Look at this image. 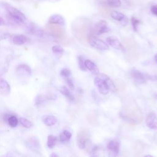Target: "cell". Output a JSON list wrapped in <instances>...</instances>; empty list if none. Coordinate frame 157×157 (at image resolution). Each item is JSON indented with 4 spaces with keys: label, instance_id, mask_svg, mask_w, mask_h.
I'll use <instances>...</instances> for the list:
<instances>
[{
    "label": "cell",
    "instance_id": "32",
    "mask_svg": "<svg viewBox=\"0 0 157 157\" xmlns=\"http://www.w3.org/2000/svg\"><path fill=\"white\" fill-rule=\"evenodd\" d=\"M52 51L55 53H62L64 52V49L60 45H54L52 47Z\"/></svg>",
    "mask_w": 157,
    "mask_h": 157
},
{
    "label": "cell",
    "instance_id": "25",
    "mask_svg": "<svg viewBox=\"0 0 157 157\" xmlns=\"http://www.w3.org/2000/svg\"><path fill=\"white\" fill-rule=\"evenodd\" d=\"M57 138L53 135H49L47 137V146L50 148H53L56 142Z\"/></svg>",
    "mask_w": 157,
    "mask_h": 157
},
{
    "label": "cell",
    "instance_id": "36",
    "mask_svg": "<svg viewBox=\"0 0 157 157\" xmlns=\"http://www.w3.org/2000/svg\"><path fill=\"white\" fill-rule=\"evenodd\" d=\"M147 78L152 80V81H157V75H147Z\"/></svg>",
    "mask_w": 157,
    "mask_h": 157
},
{
    "label": "cell",
    "instance_id": "23",
    "mask_svg": "<svg viewBox=\"0 0 157 157\" xmlns=\"http://www.w3.org/2000/svg\"><path fill=\"white\" fill-rule=\"evenodd\" d=\"M71 136H72V134L71 132H69L67 130H64L59 135V140L61 142H67L70 140Z\"/></svg>",
    "mask_w": 157,
    "mask_h": 157
},
{
    "label": "cell",
    "instance_id": "11",
    "mask_svg": "<svg viewBox=\"0 0 157 157\" xmlns=\"http://www.w3.org/2000/svg\"><path fill=\"white\" fill-rule=\"evenodd\" d=\"M16 71L17 74H20V75H25V76H29L31 74V67L26 64H20L17 67Z\"/></svg>",
    "mask_w": 157,
    "mask_h": 157
},
{
    "label": "cell",
    "instance_id": "21",
    "mask_svg": "<svg viewBox=\"0 0 157 157\" xmlns=\"http://www.w3.org/2000/svg\"><path fill=\"white\" fill-rule=\"evenodd\" d=\"M60 92L66 97L67 99H68L69 101H74V95L71 93L69 90L66 86H63L60 90Z\"/></svg>",
    "mask_w": 157,
    "mask_h": 157
},
{
    "label": "cell",
    "instance_id": "34",
    "mask_svg": "<svg viewBox=\"0 0 157 157\" xmlns=\"http://www.w3.org/2000/svg\"><path fill=\"white\" fill-rule=\"evenodd\" d=\"M66 82H67V84H68L69 88H70L71 89L73 90V89L74 88V83H73L72 79L70 78H69V77H66Z\"/></svg>",
    "mask_w": 157,
    "mask_h": 157
},
{
    "label": "cell",
    "instance_id": "22",
    "mask_svg": "<svg viewBox=\"0 0 157 157\" xmlns=\"http://www.w3.org/2000/svg\"><path fill=\"white\" fill-rule=\"evenodd\" d=\"M110 16L113 19L119 21H121L126 18V17L123 13L117 10H112L110 12Z\"/></svg>",
    "mask_w": 157,
    "mask_h": 157
},
{
    "label": "cell",
    "instance_id": "1",
    "mask_svg": "<svg viewBox=\"0 0 157 157\" xmlns=\"http://www.w3.org/2000/svg\"><path fill=\"white\" fill-rule=\"evenodd\" d=\"M0 5L8 12L9 17L18 23H25L27 18L26 16L19 10L13 7L6 2H0Z\"/></svg>",
    "mask_w": 157,
    "mask_h": 157
},
{
    "label": "cell",
    "instance_id": "13",
    "mask_svg": "<svg viewBox=\"0 0 157 157\" xmlns=\"http://www.w3.org/2000/svg\"><path fill=\"white\" fill-rule=\"evenodd\" d=\"M48 23L50 24H56L60 26H64L65 25V20L63 16L59 14H54L49 18Z\"/></svg>",
    "mask_w": 157,
    "mask_h": 157
},
{
    "label": "cell",
    "instance_id": "38",
    "mask_svg": "<svg viewBox=\"0 0 157 157\" xmlns=\"http://www.w3.org/2000/svg\"><path fill=\"white\" fill-rule=\"evenodd\" d=\"M5 24V22L4 21V20L2 19V17H0V26H2V25H4Z\"/></svg>",
    "mask_w": 157,
    "mask_h": 157
},
{
    "label": "cell",
    "instance_id": "19",
    "mask_svg": "<svg viewBox=\"0 0 157 157\" xmlns=\"http://www.w3.org/2000/svg\"><path fill=\"white\" fill-rule=\"evenodd\" d=\"M43 121L45 125L50 126L54 125L56 123L57 119L55 116L53 115H45L44 117Z\"/></svg>",
    "mask_w": 157,
    "mask_h": 157
},
{
    "label": "cell",
    "instance_id": "16",
    "mask_svg": "<svg viewBox=\"0 0 157 157\" xmlns=\"http://www.w3.org/2000/svg\"><path fill=\"white\" fill-rule=\"evenodd\" d=\"M85 64L86 69H88L89 71H90L93 74H99V69H98V67L91 61H90L89 59L85 60Z\"/></svg>",
    "mask_w": 157,
    "mask_h": 157
},
{
    "label": "cell",
    "instance_id": "27",
    "mask_svg": "<svg viewBox=\"0 0 157 157\" xmlns=\"http://www.w3.org/2000/svg\"><path fill=\"white\" fill-rule=\"evenodd\" d=\"M47 96H43L42 94H38L34 99V103L36 105H39L42 104H43L45 101L47 99Z\"/></svg>",
    "mask_w": 157,
    "mask_h": 157
},
{
    "label": "cell",
    "instance_id": "35",
    "mask_svg": "<svg viewBox=\"0 0 157 157\" xmlns=\"http://www.w3.org/2000/svg\"><path fill=\"white\" fill-rule=\"evenodd\" d=\"M150 10H151V12L154 15H155L156 17H157V4H155V5H153L150 8Z\"/></svg>",
    "mask_w": 157,
    "mask_h": 157
},
{
    "label": "cell",
    "instance_id": "39",
    "mask_svg": "<svg viewBox=\"0 0 157 157\" xmlns=\"http://www.w3.org/2000/svg\"><path fill=\"white\" fill-rule=\"evenodd\" d=\"M154 58H155V60L156 63H157V53L155 54V56H154Z\"/></svg>",
    "mask_w": 157,
    "mask_h": 157
},
{
    "label": "cell",
    "instance_id": "28",
    "mask_svg": "<svg viewBox=\"0 0 157 157\" xmlns=\"http://www.w3.org/2000/svg\"><path fill=\"white\" fill-rule=\"evenodd\" d=\"M115 83H116L117 88L119 91H124V90L126 89V85H125L124 82L123 80H120V79H117L115 80Z\"/></svg>",
    "mask_w": 157,
    "mask_h": 157
},
{
    "label": "cell",
    "instance_id": "20",
    "mask_svg": "<svg viewBox=\"0 0 157 157\" xmlns=\"http://www.w3.org/2000/svg\"><path fill=\"white\" fill-rule=\"evenodd\" d=\"M100 75L101 77H102L104 78V79L105 80V81L108 86L109 89L110 90H111L112 91H115L116 90V86H115V85L113 83V82L107 75H105L104 74H100Z\"/></svg>",
    "mask_w": 157,
    "mask_h": 157
},
{
    "label": "cell",
    "instance_id": "14",
    "mask_svg": "<svg viewBox=\"0 0 157 157\" xmlns=\"http://www.w3.org/2000/svg\"><path fill=\"white\" fill-rule=\"evenodd\" d=\"M131 75L132 78L139 83H143L145 82V77L144 75L138 70L132 69L131 71Z\"/></svg>",
    "mask_w": 157,
    "mask_h": 157
},
{
    "label": "cell",
    "instance_id": "26",
    "mask_svg": "<svg viewBox=\"0 0 157 157\" xmlns=\"http://www.w3.org/2000/svg\"><path fill=\"white\" fill-rule=\"evenodd\" d=\"M7 121H8V124H9V126H11L12 128L16 127L18 123L17 118L14 115H12V116L9 117L8 118Z\"/></svg>",
    "mask_w": 157,
    "mask_h": 157
},
{
    "label": "cell",
    "instance_id": "30",
    "mask_svg": "<svg viewBox=\"0 0 157 157\" xmlns=\"http://www.w3.org/2000/svg\"><path fill=\"white\" fill-rule=\"evenodd\" d=\"M131 24H132L134 31H137V26L140 23V21L138 19H137L136 18L132 17L131 18Z\"/></svg>",
    "mask_w": 157,
    "mask_h": 157
},
{
    "label": "cell",
    "instance_id": "12",
    "mask_svg": "<svg viewBox=\"0 0 157 157\" xmlns=\"http://www.w3.org/2000/svg\"><path fill=\"white\" fill-rule=\"evenodd\" d=\"M10 93V86L8 82L3 78H0V95L7 96Z\"/></svg>",
    "mask_w": 157,
    "mask_h": 157
},
{
    "label": "cell",
    "instance_id": "9",
    "mask_svg": "<svg viewBox=\"0 0 157 157\" xmlns=\"http://www.w3.org/2000/svg\"><path fill=\"white\" fill-rule=\"evenodd\" d=\"M146 124L151 129H157V117L153 113H150L146 118Z\"/></svg>",
    "mask_w": 157,
    "mask_h": 157
},
{
    "label": "cell",
    "instance_id": "3",
    "mask_svg": "<svg viewBox=\"0 0 157 157\" xmlns=\"http://www.w3.org/2000/svg\"><path fill=\"white\" fill-rule=\"evenodd\" d=\"M123 42L124 44V49L126 50L128 55L129 56V58L132 59L136 58V49L135 42L131 39L128 38H124Z\"/></svg>",
    "mask_w": 157,
    "mask_h": 157
},
{
    "label": "cell",
    "instance_id": "7",
    "mask_svg": "<svg viewBox=\"0 0 157 157\" xmlns=\"http://www.w3.org/2000/svg\"><path fill=\"white\" fill-rule=\"evenodd\" d=\"M106 41L113 48H114L117 50L125 51L124 46L120 42V40H118V39L117 37H116L115 36H110L106 39Z\"/></svg>",
    "mask_w": 157,
    "mask_h": 157
},
{
    "label": "cell",
    "instance_id": "4",
    "mask_svg": "<svg viewBox=\"0 0 157 157\" xmlns=\"http://www.w3.org/2000/svg\"><path fill=\"white\" fill-rule=\"evenodd\" d=\"M88 42L91 46L96 49L101 50H105L109 49L108 45L105 42L98 39L96 36H91L88 39Z\"/></svg>",
    "mask_w": 157,
    "mask_h": 157
},
{
    "label": "cell",
    "instance_id": "10",
    "mask_svg": "<svg viewBox=\"0 0 157 157\" xmlns=\"http://www.w3.org/2000/svg\"><path fill=\"white\" fill-rule=\"evenodd\" d=\"M27 147L33 151H38L40 148V144L38 139L36 137H31L26 142Z\"/></svg>",
    "mask_w": 157,
    "mask_h": 157
},
{
    "label": "cell",
    "instance_id": "31",
    "mask_svg": "<svg viewBox=\"0 0 157 157\" xmlns=\"http://www.w3.org/2000/svg\"><path fill=\"white\" fill-rule=\"evenodd\" d=\"M78 63H79V66H80V69H82L83 71H86V67L85 64V60H84V58L83 56H78Z\"/></svg>",
    "mask_w": 157,
    "mask_h": 157
},
{
    "label": "cell",
    "instance_id": "24",
    "mask_svg": "<svg viewBox=\"0 0 157 157\" xmlns=\"http://www.w3.org/2000/svg\"><path fill=\"white\" fill-rule=\"evenodd\" d=\"M106 4L112 8H117L120 7L121 2L120 0H105Z\"/></svg>",
    "mask_w": 157,
    "mask_h": 157
},
{
    "label": "cell",
    "instance_id": "15",
    "mask_svg": "<svg viewBox=\"0 0 157 157\" xmlns=\"http://www.w3.org/2000/svg\"><path fill=\"white\" fill-rule=\"evenodd\" d=\"M27 41V38L23 34H18L13 36L12 42L15 45H21L26 43Z\"/></svg>",
    "mask_w": 157,
    "mask_h": 157
},
{
    "label": "cell",
    "instance_id": "2",
    "mask_svg": "<svg viewBox=\"0 0 157 157\" xmlns=\"http://www.w3.org/2000/svg\"><path fill=\"white\" fill-rule=\"evenodd\" d=\"M106 21L100 20L97 22L91 29V33L95 35H100L110 31Z\"/></svg>",
    "mask_w": 157,
    "mask_h": 157
},
{
    "label": "cell",
    "instance_id": "17",
    "mask_svg": "<svg viewBox=\"0 0 157 157\" xmlns=\"http://www.w3.org/2000/svg\"><path fill=\"white\" fill-rule=\"evenodd\" d=\"M108 148L109 150L115 154H117L119 152L120 147L119 144L116 140H110L108 144Z\"/></svg>",
    "mask_w": 157,
    "mask_h": 157
},
{
    "label": "cell",
    "instance_id": "6",
    "mask_svg": "<svg viewBox=\"0 0 157 157\" xmlns=\"http://www.w3.org/2000/svg\"><path fill=\"white\" fill-rule=\"evenodd\" d=\"M90 134L88 132L85 130L83 129L78 132L77 137V142L78 147L81 149H84L86 147V143L88 140Z\"/></svg>",
    "mask_w": 157,
    "mask_h": 157
},
{
    "label": "cell",
    "instance_id": "29",
    "mask_svg": "<svg viewBox=\"0 0 157 157\" xmlns=\"http://www.w3.org/2000/svg\"><path fill=\"white\" fill-rule=\"evenodd\" d=\"M20 122L22 126L26 128H29L33 126V123H31V121L25 118H20Z\"/></svg>",
    "mask_w": 157,
    "mask_h": 157
},
{
    "label": "cell",
    "instance_id": "33",
    "mask_svg": "<svg viewBox=\"0 0 157 157\" xmlns=\"http://www.w3.org/2000/svg\"><path fill=\"white\" fill-rule=\"evenodd\" d=\"M60 74L61 75L65 77H68L71 74V71L67 69V68H64L63 69L61 72H60Z\"/></svg>",
    "mask_w": 157,
    "mask_h": 157
},
{
    "label": "cell",
    "instance_id": "37",
    "mask_svg": "<svg viewBox=\"0 0 157 157\" xmlns=\"http://www.w3.org/2000/svg\"><path fill=\"white\" fill-rule=\"evenodd\" d=\"M9 37V34L8 33H0V40L5 39Z\"/></svg>",
    "mask_w": 157,
    "mask_h": 157
},
{
    "label": "cell",
    "instance_id": "5",
    "mask_svg": "<svg viewBox=\"0 0 157 157\" xmlns=\"http://www.w3.org/2000/svg\"><path fill=\"white\" fill-rule=\"evenodd\" d=\"M94 85L98 87L100 93L102 94H107L108 93L109 90L108 86L104 78L101 77L100 74H99V75L94 78Z\"/></svg>",
    "mask_w": 157,
    "mask_h": 157
},
{
    "label": "cell",
    "instance_id": "41",
    "mask_svg": "<svg viewBox=\"0 0 157 157\" xmlns=\"http://www.w3.org/2000/svg\"><path fill=\"white\" fill-rule=\"evenodd\" d=\"M12 1L15 2H21V1H23V0H12Z\"/></svg>",
    "mask_w": 157,
    "mask_h": 157
},
{
    "label": "cell",
    "instance_id": "18",
    "mask_svg": "<svg viewBox=\"0 0 157 157\" xmlns=\"http://www.w3.org/2000/svg\"><path fill=\"white\" fill-rule=\"evenodd\" d=\"M29 31L31 33L39 36V37H42L44 36V31L42 29L39 28L37 26H36L35 24L31 23L29 27Z\"/></svg>",
    "mask_w": 157,
    "mask_h": 157
},
{
    "label": "cell",
    "instance_id": "8",
    "mask_svg": "<svg viewBox=\"0 0 157 157\" xmlns=\"http://www.w3.org/2000/svg\"><path fill=\"white\" fill-rule=\"evenodd\" d=\"M48 29L51 35L56 38H61L63 36V29L56 24H50L48 26Z\"/></svg>",
    "mask_w": 157,
    "mask_h": 157
},
{
    "label": "cell",
    "instance_id": "40",
    "mask_svg": "<svg viewBox=\"0 0 157 157\" xmlns=\"http://www.w3.org/2000/svg\"><path fill=\"white\" fill-rule=\"evenodd\" d=\"M50 156H58V155H56V154H55V153H52L51 155H50Z\"/></svg>",
    "mask_w": 157,
    "mask_h": 157
}]
</instances>
